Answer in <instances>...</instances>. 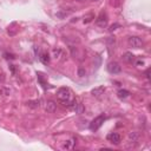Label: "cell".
I'll return each instance as SVG.
<instances>
[{
    "instance_id": "52a82bcc",
    "label": "cell",
    "mask_w": 151,
    "mask_h": 151,
    "mask_svg": "<svg viewBox=\"0 0 151 151\" xmlns=\"http://www.w3.org/2000/svg\"><path fill=\"white\" fill-rule=\"evenodd\" d=\"M45 110L48 113H53L57 110V104L54 102H52V100H48V102L46 103V105H45Z\"/></svg>"
},
{
    "instance_id": "8992f818",
    "label": "cell",
    "mask_w": 151,
    "mask_h": 151,
    "mask_svg": "<svg viewBox=\"0 0 151 151\" xmlns=\"http://www.w3.org/2000/svg\"><path fill=\"white\" fill-rule=\"evenodd\" d=\"M107 140L115 145H118L120 143V135L117 132H111V134L107 135Z\"/></svg>"
},
{
    "instance_id": "2e32d148",
    "label": "cell",
    "mask_w": 151,
    "mask_h": 151,
    "mask_svg": "<svg viewBox=\"0 0 151 151\" xmlns=\"http://www.w3.org/2000/svg\"><path fill=\"white\" fill-rule=\"evenodd\" d=\"M63 54V52H62V50H59V48H56V50H53V56H54V58L57 59V58H59L60 56Z\"/></svg>"
},
{
    "instance_id": "d6986e66",
    "label": "cell",
    "mask_w": 151,
    "mask_h": 151,
    "mask_svg": "<svg viewBox=\"0 0 151 151\" xmlns=\"http://www.w3.org/2000/svg\"><path fill=\"white\" fill-rule=\"evenodd\" d=\"M90 21H92V17H87V18H85L84 19V23H90Z\"/></svg>"
},
{
    "instance_id": "5b68a950",
    "label": "cell",
    "mask_w": 151,
    "mask_h": 151,
    "mask_svg": "<svg viewBox=\"0 0 151 151\" xmlns=\"http://www.w3.org/2000/svg\"><path fill=\"white\" fill-rule=\"evenodd\" d=\"M96 24L99 27H105L107 25V17H106V14L104 12H102L98 15V18L96 19Z\"/></svg>"
},
{
    "instance_id": "e0dca14e",
    "label": "cell",
    "mask_w": 151,
    "mask_h": 151,
    "mask_svg": "<svg viewBox=\"0 0 151 151\" xmlns=\"http://www.w3.org/2000/svg\"><path fill=\"white\" fill-rule=\"evenodd\" d=\"M118 27H120V25H119V24H113V25H111V26H110L109 31H110V32H113L115 30H117Z\"/></svg>"
},
{
    "instance_id": "6da1fadb",
    "label": "cell",
    "mask_w": 151,
    "mask_h": 151,
    "mask_svg": "<svg viewBox=\"0 0 151 151\" xmlns=\"http://www.w3.org/2000/svg\"><path fill=\"white\" fill-rule=\"evenodd\" d=\"M104 120H105V116L104 115H99L98 117H96L91 122V124H90V129H91L92 131H97V130L103 125Z\"/></svg>"
},
{
    "instance_id": "603a6c76",
    "label": "cell",
    "mask_w": 151,
    "mask_h": 151,
    "mask_svg": "<svg viewBox=\"0 0 151 151\" xmlns=\"http://www.w3.org/2000/svg\"><path fill=\"white\" fill-rule=\"evenodd\" d=\"M4 79H5L4 76H3V74H0V83H3V82H4Z\"/></svg>"
},
{
    "instance_id": "277c9868",
    "label": "cell",
    "mask_w": 151,
    "mask_h": 151,
    "mask_svg": "<svg viewBox=\"0 0 151 151\" xmlns=\"http://www.w3.org/2000/svg\"><path fill=\"white\" fill-rule=\"evenodd\" d=\"M139 139V134L137 131H134V132H130L129 136H128V143H129V146H134L137 144Z\"/></svg>"
},
{
    "instance_id": "5bb4252c",
    "label": "cell",
    "mask_w": 151,
    "mask_h": 151,
    "mask_svg": "<svg viewBox=\"0 0 151 151\" xmlns=\"http://www.w3.org/2000/svg\"><path fill=\"white\" fill-rule=\"evenodd\" d=\"M0 95L4 96V97H7L11 95V90L7 89V87H0Z\"/></svg>"
},
{
    "instance_id": "ac0fdd59",
    "label": "cell",
    "mask_w": 151,
    "mask_h": 151,
    "mask_svg": "<svg viewBox=\"0 0 151 151\" xmlns=\"http://www.w3.org/2000/svg\"><path fill=\"white\" fill-rule=\"evenodd\" d=\"M85 73H86V72H85V70H84V68L80 67V68L78 70V76H79V77H84Z\"/></svg>"
},
{
    "instance_id": "30bf717a",
    "label": "cell",
    "mask_w": 151,
    "mask_h": 151,
    "mask_svg": "<svg viewBox=\"0 0 151 151\" xmlns=\"http://www.w3.org/2000/svg\"><path fill=\"white\" fill-rule=\"evenodd\" d=\"M117 96L120 99H125V98H128L130 96V92L128 91V90H125V89H120L119 91L117 92Z\"/></svg>"
},
{
    "instance_id": "9c48e42d",
    "label": "cell",
    "mask_w": 151,
    "mask_h": 151,
    "mask_svg": "<svg viewBox=\"0 0 151 151\" xmlns=\"http://www.w3.org/2000/svg\"><path fill=\"white\" fill-rule=\"evenodd\" d=\"M74 144H76V139L74 138H71V139H68L66 140V142L64 143L63 145V149H66V150H71L74 148Z\"/></svg>"
},
{
    "instance_id": "4fadbf2b",
    "label": "cell",
    "mask_w": 151,
    "mask_h": 151,
    "mask_svg": "<svg viewBox=\"0 0 151 151\" xmlns=\"http://www.w3.org/2000/svg\"><path fill=\"white\" fill-rule=\"evenodd\" d=\"M123 59L125 60V62H128V63H132L134 59H135V56L131 52H125L123 54Z\"/></svg>"
},
{
    "instance_id": "7a4b0ae2",
    "label": "cell",
    "mask_w": 151,
    "mask_h": 151,
    "mask_svg": "<svg viewBox=\"0 0 151 151\" xmlns=\"http://www.w3.org/2000/svg\"><path fill=\"white\" fill-rule=\"evenodd\" d=\"M107 71L111 73V74H117L119 73L120 71H122V67H120V65L116 62H111L107 64Z\"/></svg>"
},
{
    "instance_id": "ba28073f",
    "label": "cell",
    "mask_w": 151,
    "mask_h": 151,
    "mask_svg": "<svg viewBox=\"0 0 151 151\" xmlns=\"http://www.w3.org/2000/svg\"><path fill=\"white\" fill-rule=\"evenodd\" d=\"M105 92V87L104 86H98V87H95L91 90V95L93 97H100L102 95H104Z\"/></svg>"
},
{
    "instance_id": "7c38bea8",
    "label": "cell",
    "mask_w": 151,
    "mask_h": 151,
    "mask_svg": "<svg viewBox=\"0 0 151 151\" xmlns=\"http://www.w3.org/2000/svg\"><path fill=\"white\" fill-rule=\"evenodd\" d=\"M27 106L31 107V109H37L40 106V100L38 99H34V100H28L27 102Z\"/></svg>"
},
{
    "instance_id": "9a60e30c",
    "label": "cell",
    "mask_w": 151,
    "mask_h": 151,
    "mask_svg": "<svg viewBox=\"0 0 151 151\" xmlns=\"http://www.w3.org/2000/svg\"><path fill=\"white\" fill-rule=\"evenodd\" d=\"M74 111H76V113H78V115H82V113L84 112V106H83V104H77V105L74 106Z\"/></svg>"
},
{
    "instance_id": "ffe728a7",
    "label": "cell",
    "mask_w": 151,
    "mask_h": 151,
    "mask_svg": "<svg viewBox=\"0 0 151 151\" xmlns=\"http://www.w3.org/2000/svg\"><path fill=\"white\" fill-rule=\"evenodd\" d=\"M136 65H137V66H140V65H144V62H143V60H138V62L136 63Z\"/></svg>"
},
{
    "instance_id": "44dd1931",
    "label": "cell",
    "mask_w": 151,
    "mask_h": 151,
    "mask_svg": "<svg viewBox=\"0 0 151 151\" xmlns=\"http://www.w3.org/2000/svg\"><path fill=\"white\" fill-rule=\"evenodd\" d=\"M5 56H6V58H7V59H9V58H11V59H13V58H14V56H13V54H8V53H5Z\"/></svg>"
},
{
    "instance_id": "cb8c5ba5",
    "label": "cell",
    "mask_w": 151,
    "mask_h": 151,
    "mask_svg": "<svg viewBox=\"0 0 151 151\" xmlns=\"http://www.w3.org/2000/svg\"><path fill=\"white\" fill-rule=\"evenodd\" d=\"M93 1H98V0H93Z\"/></svg>"
},
{
    "instance_id": "8fae6325",
    "label": "cell",
    "mask_w": 151,
    "mask_h": 151,
    "mask_svg": "<svg viewBox=\"0 0 151 151\" xmlns=\"http://www.w3.org/2000/svg\"><path fill=\"white\" fill-rule=\"evenodd\" d=\"M39 59H40V62H42L43 64H48L50 63V56L47 52H43L42 54L39 56Z\"/></svg>"
},
{
    "instance_id": "3957f363",
    "label": "cell",
    "mask_w": 151,
    "mask_h": 151,
    "mask_svg": "<svg viewBox=\"0 0 151 151\" xmlns=\"http://www.w3.org/2000/svg\"><path fill=\"white\" fill-rule=\"evenodd\" d=\"M128 43L129 45L134 47V48H140L143 45V42H142V39L138 38V37H130L129 40H128Z\"/></svg>"
},
{
    "instance_id": "7402d4cb",
    "label": "cell",
    "mask_w": 151,
    "mask_h": 151,
    "mask_svg": "<svg viewBox=\"0 0 151 151\" xmlns=\"http://www.w3.org/2000/svg\"><path fill=\"white\" fill-rule=\"evenodd\" d=\"M145 74H146V78H150V70H146V72H145Z\"/></svg>"
}]
</instances>
